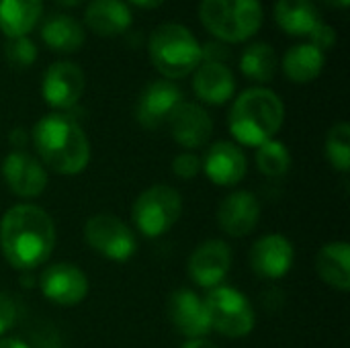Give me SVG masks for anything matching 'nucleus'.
<instances>
[{
  "instance_id": "obj_1",
  "label": "nucleus",
  "mask_w": 350,
  "mask_h": 348,
  "mask_svg": "<svg viewBox=\"0 0 350 348\" xmlns=\"http://www.w3.org/2000/svg\"><path fill=\"white\" fill-rule=\"evenodd\" d=\"M55 246V228L45 209L21 203L0 219L2 256L18 271H33L43 265Z\"/></svg>"
},
{
  "instance_id": "obj_2",
  "label": "nucleus",
  "mask_w": 350,
  "mask_h": 348,
  "mask_svg": "<svg viewBox=\"0 0 350 348\" xmlns=\"http://www.w3.org/2000/svg\"><path fill=\"white\" fill-rule=\"evenodd\" d=\"M31 142L39 162L57 174H78L90 162V142L72 115L49 113L41 117L31 131Z\"/></svg>"
},
{
  "instance_id": "obj_3",
  "label": "nucleus",
  "mask_w": 350,
  "mask_h": 348,
  "mask_svg": "<svg viewBox=\"0 0 350 348\" xmlns=\"http://www.w3.org/2000/svg\"><path fill=\"white\" fill-rule=\"evenodd\" d=\"M285 121V105L277 92L265 86L244 90L232 105L230 133L242 146H262L273 139Z\"/></svg>"
},
{
  "instance_id": "obj_4",
  "label": "nucleus",
  "mask_w": 350,
  "mask_h": 348,
  "mask_svg": "<svg viewBox=\"0 0 350 348\" xmlns=\"http://www.w3.org/2000/svg\"><path fill=\"white\" fill-rule=\"evenodd\" d=\"M148 53L152 66L166 80H180L203 62L199 39L180 23L158 25L148 39Z\"/></svg>"
},
{
  "instance_id": "obj_5",
  "label": "nucleus",
  "mask_w": 350,
  "mask_h": 348,
  "mask_svg": "<svg viewBox=\"0 0 350 348\" xmlns=\"http://www.w3.org/2000/svg\"><path fill=\"white\" fill-rule=\"evenodd\" d=\"M199 21L224 43H242L252 39L265 21L260 0H201Z\"/></svg>"
},
{
  "instance_id": "obj_6",
  "label": "nucleus",
  "mask_w": 350,
  "mask_h": 348,
  "mask_svg": "<svg viewBox=\"0 0 350 348\" xmlns=\"http://www.w3.org/2000/svg\"><path fill=\"white\" fill-rule=\"evenodd\" d=\"M183 213V197L170 185H154L146 189L133 203L131 217L135 228L148 238L164 236Z\"/></svg>"
},
{
  "instance_id": "obj_7",
  "label": "nucleus",
  "mask_w": 350,
  "mask_h": 348,
  "mask_svg": "<svg viewBox=\"0 0 350 348\" xmlns=\"http://www.w3.org/2000/svg\"><path fill=\"white\" fill-rule=\"evenodd\" d=\"M211 330L228 338L248 336L254 328V310L248 297L234 287H215L203 299Z\"/></svg>"
},
{
  "instance_id": "obj_8",
  "label": "nucleus",
  "mask_w": 350,
  "mask_h": 348,
  "mask_svg": "<svg viewBox=\"0 0 350 348\" xmlns=\"http://www.w3.org/2000/svg\"><path fill=\"white\" fill-rule=\"evenodd\" d=\"M86 244L100 256L125 263L137 250V240L133 230L111 213H96L84 226Z\"/></svg>"
},
{
  "instance_id": "obj_9",
  "label": "nucleus",
  "mask_w": 350,
  "mask_h": 348,
  "mask_svg": "<svg viewBox=\"0 0 350 348\" xmlns=\"http://www.w3.org/2000/svg\"><path fill=\"white\" fill-rule=\"evenodd\" d=\"M86 88V76L74 62H53L41 80L43 101L55 111H70L78 105Z\"/></svg>"
},
{
  "instance_id": "obj_10",
  "label": "nucleus",
  "mask_w": 350,
  "mask_h": 348,
  "mask_svg": "<svg viewBox=\"0 0 350 348\" xmlns=\"http://www.w3.org/2000/svg\"><path fill=\"white\" fill-rule=\"evenodd\" d=\"M183 101V90L172 80H154L137 96L135 121L144 129H160Z\"/></svg>"
},
{
  "instance_id": "obj_11",
  "label": "nucleus",
  "mask_w": 350,
  "mask_h": 348,
  "mask_svg": "<svg viewBox=\"0 0 350 348\" xmlns=\"http://www.w3.org/2000/svg\"><path fill=\"white\" fill-rule=\"evenodd\" d=\"M39 287L47 302L64 308L78 306L88 295L86 275L70 263H55L47 267L41 273Z\"/></svg>"
},
{
  "instance_id": "obj_12",
  "label": "nucleus",
  "mask_w": 350,
  "mask_h": 348,
  "mask_svg": "<svg viewBox=\"0 0 350 348\" xmlns=\"http://www.w3.org/2000/svg\"><path fill=\"white\" fill-rule=\"evenodd\" d=\"M232 269V250L224 240H207L199 244L189 258V275L203 289H215L224 283Z\"/></svg>"
},
{
  "instance_id": "obj_13",
  "label": "nucleus",
  "mask_w": 350,
  "mask_h": 348,
  "mask_svg": "<svg viewBox=\"0 0 350 348\" xmlns=\"http://www.w3.org/2000/svg\"><path fill=\"white\" fill-rule=\"evenodd\" d=\"M2 178L8 189L23 199L39 197L47 187V170L39 162V158L23 152L12 150L2 160Z\"/></svg>"
},
{
  "instance_id": "obj_14",
  "label": "nucleus",
  "mask_w": 350,
  "mask_h": 348,
  "mask_svg": "<svg viewBox=\"0 0 350 348\" xmlns=\"http://www.w3.org/2000/svg\"><path fill=\"white\" fill-rule=\"evenodd\" d=\"M295 250L293 244L281 234H267L258 238L250 250L252 271L267 281L283 279L293 267Z\"/></svg>"
},
{
  "instance_id": "obj_15",
  "label": "nucleus",
  "mask_w": 350,
  "mask_h": 348,
  "mask_svg": "<svg viewBox=\"0 0 350 348\" xmlns=\"http://www.w3.org/2000/svg\"><path fill=\"white\" fill-rule=\"evenodd\" d=\"M166 125L170 127L174 142L187 150L203 148L213 133V121L209 113L201 105L189 101H183L174 109Z\"/></svg>"
},
{
  "instance_id": "obj_16",
  "label": "nucleus",
  "mask_w": 350,
  "mask_h": 348,
  "mask_svg": "<svg viewBox=\"0 0 350 348\" xmlns=\"http://www.w3.org/2000/svg\"><path fill=\"white\" fill-rule=\"evenodd\" d=\"M168 318L178 334L189 340L203 338L211 326L205 302L191 289H178L168 299Z\"/></svg>"
},
{
  "instance_id": "obj_17",
  "label": "nucleus",
  "mask_w": 350,
  "mask_h": 348,
  "mask_svg": "<svg viewBox=\"0 0 350 348\" xmlns=\"http://www.w3.org/2000/svg\"><path fill=\"white\" fill-rule=\"evenodd\" d=\"M203 170L213 185L234 187L238 185L248 170L246 154L240 146L232 142H215L203 160Z\"/></svg>"
},
{
  "instance_id": "obj_18",
  "label": "nucleus",
  "mask_w": 350,
  "mask_h": 348,
  "mask_svg": "<svg viewBox=\"0 0 350 348\" xmlns=\"http://www.w3.org/2000/svg\"><path fill=\"white\" fill-rule=\"evenodd\" d=\"M258 219H260L258 199L248 191L230 193L217 209V224L232 238L248 236L256 228Z\"/></svg>"
},
{
  "instance_id": "obj_19",
  "label": "nucleus",
  "mask_w": 350,
  "mask_h": 348,
  "mask_svg": "<svg viewBox=\"0 0 350 348\" xmlns=\"http://www.w3.org/2000/svg\"><path fill=\"white\" fill-rule=\"evenodd\" d=\"M193 90L207 105H224L236 92L234 72L219 62H201L193 72Z\"/></svg>"
},
{
  "instance_id": "obj_20",
  "label": "nucleus",
  "mask_w": 350,
  "mask_h": 348,
  "mask_svg": "<svg viewBox=\"0 0 350 348\" xmlns=\"http://www.w3.org/2000/svg\"><path fill=\"white\" fill-rule=\"evenodd\" d=\"M133 23V12L125 0H90L84 10V27L100 37L123 35Z\"/></svg>"
},
{
  "instance_id": "obj_21",
  "label": "nucleus",
  "mask_w": 350,
  "mask_h": 348,
  "mask_svg": "<svg viewBox=\"0 0 350 348\" xmlns=\"http://www.w3.org/2000/svg\"><path fill=\"white\" fill-rule=\"evenodd\" d=\"M84 25L64 12H55L41 23V41L55 53H74L84 45Z\"/></svg>"
},
{
  "instance_id": "obj_22",
  "label": "nucleus",
  "mask_w": 350,
  "mask_h": 348,
  "mask_svg": "<svg viewBox=\"0 0 350 348\" xmlns=\"http://www.w3.org/2000/svg\"><path fill=\"white\" fill-rule=\"evenodd\" d=\"M275 21L281 31L291 37H308L322 21L314 0H277Z\"/></svg>"
},
{
  "instance_id": "obj_23",
  "label": "nucleus",
  "mask_w": 350,
  "mask_h": 348,
  "mask_svg": "<svg viewBox=\"0 0 350 348\" xmlns=\"http://www.w3.org/2000/svg\"><path fill=\"white\" fill-rule=\"evenodd\" d=\"M316 271L320 279L338 289L349 291L350 287V246L349 242H328L316 256Z\"/></svg>"
},
{
  "instance_id": "obj_24",
  "label": "nucleus",
  "mask_w": 350,
  "mask_h": 348,
  "mask_svg": "<svg viewBox=\"0 0 350 348\" xmlns=\"http://www.w3.org/2000/svg\"><path fill=\"white\" fill-rule=\"evenodd\" d=\"M43 14V0H0V31L8 37H27Z\"/></svg>"
},
{
  "instance_id": "obj_25",
  "label": "nucleus",
  "mask_w": 350,
  "mask_h": 348,
  "mask_svg": "<svg viewBox=\"0 0 350 348\" xmlns=\"http://www.w3.org/2000/svg\"><path fill=\"white\" fill-rule=\"evenodd\" d=\"M324 64L326 53L310 41L289 47L283 55V72L295 84H308L316 80L322 74Z\"/></svg>"
},
{
  "instance_id": "obj_26",
  "label": "nucleus",
  "mask_w": 350,
  "mask_h": 348,
  "mask_svg": "<svg viewBox=\"0 0 350 348\" xmlns=\"http://www.w3.org/2000/svg\"><path fill=\"white\" fill-rule=\"evenodd\" d=\"M277 51L273 49V45H269L267 41H252L250 45H246V49L240 55V70L248 80L254 82H271L277 74Z\"/></svg>"
},
{
  "instance_id": "obj_27",
  "label": "nucleus",
  "mask_w": 350,
  "mask_h": 348,
  "mask_svg": "<svg viewBox=\"0 0 350 348\" xmlns=\"http://www.w3.org/2000/svg\"><path fill=\"white\" fill-rule=\"evenodd\" d=\"M256 166L265 176L277 178L283 176L291 166V154L285 144L269 139L256 150Z\"/></svg>"
},
{
  "instance_id": "obj_28",
  "label": "nucleus",
  "mask_w": 350,
  "mask_h": 348,
  "mask_svg": "<svg viewBox=\"0 0 350 348\" xmlns=\"http://www.w3.org/2000/svg\"><path fill=\"white\" fill-rule=\"evenodd\" d=\"M326 158L338 172L350 170V125L340 121L332 125L326 137Z\"/></svg>"
},
{
  "instance_id": "obj_29",
  "label": "nucleus",
  "mask_w": 350,
  "mask_h": 348,
  "mask_svg": "<svg viewBox=\"0 0 350 348\" xmlns=\"http://www.w3.org/2000/svg\"><path fill=\"white\" fill-rule=\"evenodd\" d=\"M4 57L16 70L31 68L35 64V59H37V45L29 35L8 39L6 45H4Z\"/></svg>"
},
{
  "instance_id": "obj_30",
  "label": "nucleus",
  "mask_w": 350,
  "mask_h": 348,
  "mask_svg": "<svg viewBox=\"0 0 350 348\" xmlns=\"http://www.w3.org/2000/svg\"><path fill=\"white\" fill-rule=\"evenodd\" d=\"M201 170H203V160L193 152H183L172 162V172L183 180L195 178Z\"/></svg>"
},
{
  "instance_id": "obj_31",
  "label": "nucleus",
  "mask_w": 350,
  "mask_h": 348,
  "mask_svg": "<svg viewBox=\"0 0 350 348\" xmlns=\"http://www.w3.org/2000/svg\"><path fill=\"white\" fill-rule=\"evenodd\" d=\"M308 39H310V43H312V45H316L318 49L326 51V49H330V47H334V45H336L338 35H336L334 27H332V25H328V23L322 18V21L314 27V31L308 35Z\"/></svg>"
},
{
  "instance_id": "obj_32",
  "label": "nucleus",
  "mask_w": 350,
  "mask_h": 348,
  "mask_svg": "<svg viewBox=\"0 0 350 348\" xmlns=\"http://www.w3.org/2000/svg\"><path fill=\"white\" fill-rule=\"evenodd\" d=\"M201 57H203V62H219V64H226V59L230 57V47L224 41L211 39V41H207V43L201 45Z\"/></svg>"
},
{
  "instance_id": "obj_33",
  "label": "nucleus",
  "mask_w": 350,
  "mask_h": 348,
  "mask_svg": "<svg viewBox=\"0 0 350 348\" xmlns=\"http://www.w3.org/2000/svg\"><path fill=\"white\" fill-rule=\"evenodd\" d=\"M16 322V304L10 295L0 291V336L8 332Z\"/></svg>"
},
{
  "instance_id": "obj_34",
  "label": "nucleus",
  "mask_w": 350,
  "mask_h": 348,
  "mask_svg": "<svg viewBox=\"0 0 350 348\" xmlns=\"http://www.w3.org/2000/svg\"><path fill=\"white\" fill-rule=\"evenodd\" d=\"M10 146L16 150V152H23L25 150V146L29 144V133L23 129V127H16V129H12V133H10Z\"/></svg>"
},
{
  "instance_id": "obj_35",
  "label": "nucleus",
  "mask_w": 350,
  "mask_h": 348,
  "mask_svg": "<svg viewBox=\"0 0 350 348\" xmlns=\"http://www.w3.org/2000/svg\"><path fill=\"white\" fill-rule=\"evenodd\" d=\"M133 6L137 8H158L160 4H164L166 0H129Z\"/></svg>"
},
{
  "instance_id": "obj_36",
  "label": "nucleus",
  "mask_w": 350,
  "mask_h": 348,
  "mask_svg": "<svg viewBox=\"0 0 350 348\" xmlns=\"http://www.w3.org/2000/svg\"><path fill=\"white\" fill-rule=\"evenodd\" d=\"M183 348H217L213 343H209V340H205V338H195V340H189V343H185Z\"/></svg>"
},
{
  "instance_id": "obj_37",
  "label": "nucleus",
  "mask_w": 350,
  "mask_h": 348,
  "mask_svg": "<svg viewBox=\"0 0 350 348\" xmlns=\"http://www.w3.org/2000/svg\"><path fill=\"white\" fill-rule=\"evenodd\" d=\"M0 348H29L18 338H0Z\"/></svg>"
},
{
  "instance_id": "obj_38",
  "label": "nucleus",
  "mask_w": 350,
  "mask_h": 348,
  "mask_svg": "<svg viewBox=\"0 0 350 348\" xmlns=\"http://www.w3.org/2000/svg\"><path fill=\"white\" fill-rule=\"evenodd\" d=\"M322 4L330 6V8H338V10H345L349 6L350 0H320Z\"/></svg>"
},
{
  "instance_id": "obj_39",
  "label": "nucleus",
  "mask_w": 350,
  "mask_h": 348,
  "mask_svg": "<svg viewBox=\"0 0 350 348\" xmlns=\"http://www.w3.org/2000/svg\"><path fill=\"white\" fill-rule=\"evenodd\" d=\"M57 6H62V8H74V6H78V4H82L84 0H53Z\"/></svg>"
}]
</instances>
